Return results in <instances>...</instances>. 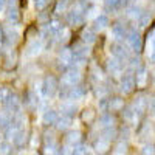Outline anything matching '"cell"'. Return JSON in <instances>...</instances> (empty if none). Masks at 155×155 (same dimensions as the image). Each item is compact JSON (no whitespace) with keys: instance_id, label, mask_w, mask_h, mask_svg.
<instances>
[{"instance_id":"1","label":"cell","mask_w":155,"mask_h":155,"mask_svg":"<svg viewBox=\"0 0 155 155\" xmlns=\"http://www.w3.org/2000/svg\"><path fill=\"white\" fill-rule=\"evenodd\" d=\"M71 51H73V64H74V68L82 67L84 64H85V61H87V56H88V47L76 45Z\"/></svg>"},{"instance_id":"22","label":"cell","mask_w":155,"mask_h":155,"mask_svg":"<svg viewBox=\"0 0 155 155\" xmlns=\"http://www.w3.org/2000/svg\"><path fill=\"white\" fill-rule=\"evenodd\" d=\"M99 124L104 127V129H109V127H113L115 124V120H113V115L110 113H102L99 116Z\"/></svg>"},{"instance_id":"8","label":"cell","mask_w":155,"mask_h":155,"mask_svg":"<svg viewBox=\"0 0 155 155\" xmlns=\"http://www.w3.org/2000/svg\"><path fill=\"white\" fill-rule=\"evenodd\" d=\"M42 41L41 39H33V41L28 42L27 48H25V56L27 58H36L39 53L42 51Z\"/></svg>"},{"instance_id":"28","label":"cell","mask_w":155,"mask_h":155,"mask_svg":"<svg viewBox=\"0 0 155 155\" xmlns=\"http://www.w3.org/2000/svg\"><path fill=\"white\" fill-rule=\"evenodd\" d=\"M126 0H106V9L107 11H116L124 5Z\"/></svg>"},{"instance_id":"17","label":"cell","mask_w":155,"mask_h":155,"mask_svg":"<svg viewBox=\"0 0 155 155\" xmlns=\"http://www.w3.org/2000/svg\"><path fill=\"white\" fill-rule=\"evenodd\" d=\"M110 25V19H109V16L107 14H98L96 17H95V30H104V28H107Z\"/></svg>"},{"instance_id":"47","label":"cell","mask_w":155,"mask_h":155,"mask_svg":"<svg viewBox=\"0 0 155 155\" xmlns=\"http://www.w3.org/2000/svg\"><path fill=\"white\" fill-rule=\"evenodd\" d=\"M5 37V33H3V28H2V25H0V41Z\"/></svg>"},{"instance_id":"10","label":"cell","mask_w":155,"mask_h":155,"mask_svg":"<svg viewBox=\"0 0 155 155\" xmlns=\"http://www.w3.org/2000/svg\"><path fill=\"white\" fill-rule=\"evenodd\" d=\"M45 31H47L48 36L56 37V36H61L64 33V28H62V25H61L59 20H50L47 23V27H45Z\"/></svg>"},{"instance_id":"37","label":"cell","mask_w":155,"mask_h":155,"mask_svg":"<svg viewBox=\"0 0 155 155\" xmlns=\"http://www.w3.org/2000/svg\"><path fill=\"white\" fill-rule=\"evenodd\" d=\"M93 116H95V112H93L92 109H85V110L82 112V120H84V121H92Z\"/></svg>"},{"instance_id":"19","label":"cell","mask_w":155,"mask_h":155,"mask_svg":"<svg viewBox=\"0 0 155 155\" xmlns=\"http://www.w3.org/2000/svg\"><path fill=\"white\" fill-rule=\"evenodd\" d=\"M109 110L110 112H118V110H123L124 109V99L121 98H112L107 104Z\"/></svg>"},{"instance_id":"15","label":"cell","mask_w":155,"mask_h":155,"mask_svg":"<svg viewBox=\"0 0 155 155\" xmlns=\"http://www.w3.org/2000/svg\"><path fill=\"white\" fill-rule=\"evenodd\" d=\"M107 70L112 74H120L123 71V62L118 61L116 58H109L107 59Z\"/></svg>"},{"instance_id":"43","label":"cell","mask_w":155,"mask_h":155,"mask_svg":"<svg viewBox=\"0 0 155 155\" xmlns=\"http://www.w3.org/2000/svg\"><path fill=\"white\" fill-rule=\"evenodd\" d=\"M9 96V92H8V88H5V87H0V101L2 102H5V99Z\"/></svg>"},{"instance_id":"9","label":"cell","mask_w":155,"mask_h":155,"mask_svg":"<svg viewBox=\"0 0 155 155\" xmlns=\"http://www.w3.org/2000/svg\"><path fill=\"white\" fill-rule=\"evenodd\" d=\"M85 20V16L81 14V12H78L74 9H71L68 14H67V23L70 25V27H79V25H82Z\"/></svg>"},{"instance_id":"13","label":"cell","mask_w":155,"mask_h":155,"mask_svg":"<svg viewBox=\"0 0 155 155\" xmlns=\"http://www.w3.org/2000/svg\"><path fill=\"white\" fill-rule=\"evenodd\" d=\"M129 34V31L126 30V27L121 22H116L115 25H112V36L116 39V41H121V39H126Z\"/></svg>"},{"instance_id":"27","label":"cell","mask_w":155,"mask_h":155,"mask_svg":"<svg viewBox=\"0 0 155 155\" xmlns=\"http://www.w3.org/2000/svg\"><path fill=\"white\" fill-rule=\"evenodd\" d=\"M146 81H147V71H146V68H140L137 71V85L138 87H144Z\"/></svg>"},{"instance_id":"34","label":"cell","mask_w":155,"mask_h":155,"mask_svg":"<svg viewBox=\"0 0 155 155\" xmlns=\"http://www.w3.org/2000/svg\"><path fill=\"white\" fill-rule=\"evenodd\" d=\"M12 141H14L17 146H22L25 141H27V132H25V130H19V134L16 135V138L12 140Z\"/></svg>"},{"instance_id":"6","label":"cell","mask_w":155,"mask_h":155,"mask_svg":"<svg viewBox=\"0 0 155 155\" xmlns=\"http://www.w3.org/2000/svg\"><path fill=\"white\" fill-rule=\"evenodd\" d=\"M110 53L113 54V58H116V59L121 61V62L130 59V54H129L127 47H124L123 44H113L110 47Z\"/></svg>"},{"instance_id":"30","label":"cell","mask_w":155,"mask_h":155,"mask_svg":"<svg viewBox=\"0 0 155 155\" xmlns=\"http://www.w3.org/2000/svg\"><path fill=\"white\" fill-rule=\"evenodd\" d=\"M150 20H152V19H150L149 12H143V14H141V17H140L137 22H138V27H140V28H146L147 25L150 23Z\"/></svg>"},{"instance_id":"5","label":"cell","mask_w":155,"mask_h":155,"mask_svg":"<svg viewBox=\"0 0 155 155\" xmlns=\"http://www.w3.org/2000/svg\"><path fill=\"white\" fill-rule=\"evenodd\" d=\"M42 96L44 98H51L54 93H56V90H58V81H56V78L54 76H48L44 79L42 82Z\"/></svg>"},{"instance_id":"23","label":"cell","mask_w":155,"mask_h":155,"mask_svg":"<svg viewBox=\"0 0 155 155\" xmlns=\"http://www.w3.org/2000/svg\"><path fill=\"white\" fill-rule=\"evenodd\" d=\"M82 42H84L85 45L95 44V42H96V33H95L93 30H85V31L82 33Z\"/></svg>"},{"instance_id":"33","label":"cell","mask_w":155,"mask_h":155,"mask_svg":"<svg viewBox=\"0 0 155 155\" xmlns=\"http://www.w3.org/2000/svg\"><path fill=\"white\" fill-rule=\"evenodd\" d=\"M71 155H88V149L84 144H78L71 149Z\"/></svg>"},{"instance_id":"14","label":"cell","mask_w":155,"mask_h":155,"mask_svg":"<svg viewBox=\"0 0 155 155\" xmlns=\"http://www.w3.org/2000/svg\"><path fill=\"white\" fill-rule=\"evenodd\" d=\"M85 96V88L84 87H81V85H76V87H71L68 92H67V98L70 99V101H79V99H82Z\"/></svg>"},{"instance_id":"20","label":"cell","mask_w":155,"mask_h":155,"mask_svg":"<svg viewBox=\"0 0 155 155\" xmlns=\"http://www.w3.org/2000/svg\"><path fill=\"white\" fill-rule=\"evenodd\" d=\"M61 112L62 115H67V116H73L76 113V104L73 101H68V102H64L61 104Z\"/></svg>"},{"instance_id":"29","label":"cell","mask_w":155,"mask_h":155,"mask_svg":"<svg viewBox=\"0 0 155 155\" xmlns=\"http://www.w3.org/2000/svg\"><path fill=\"white\" fill-rule=\"evenodd\" d=\"M146 104H147V102H146L144 96H140V98H138V99H137V101L134 102V106H132V109L135 110V113H141V112L144 110Z\"/></svg>"},{"instance_id":"36","label":"cell","mask_w":155,"mask_h":155,"mask_svg":"<svg viewBox=\"0 0 155 155\" xmlns=\"http://www.w3.org/2000/svg\"><path fill=\"white\" fill-rule=\"evenodd\" d=\"M141 153H143V155H155V147H153V144H144L143 149H141Z\"/></svg>"},{"instance_id":"26","label":"cell","mask_w":155,"mask_h":155,"mask_svg":"<svg viewBox=\"0 0 155 155\" xmlns=\"http://www.w3.org/2000/svg\"><path fill=\"white\" fill-rule=\"evenodd\" d=\"M12 123V118L9 112H0V127L2 129H8Z\"/></svg>"},{"instance_id":"48","label":"cell","mask_w":155,"mask_h":155,"mask_svg":"<svg viewBox=\"0 0 155 155\" xmlns=\"http://www.w3.org/2000/svg\"><path fill=\"white\" fill-rule=\"evenodd\" d=\"M85 2H96V0H85Z\"/></svg>"},{"instance_id":"31","label":"cell","mask_w":155,"mask_h":155,"mask_svg":"<svg viewBox=\"0 0 155 155\" xmlns=\"http://www.w3.org/2000/svg\"><path fill=\"white\" fill-rule=\"evenodd\" d=\"M11 153H12V144L9 141L0 143V155H11Z\"/></svg>"},{"instance_id":"3","label":"cell","mask_w":155,"mask_h":155,"mask_svg":"<svg viewBox=\"0 0 155 155\" xmlns=\"http://www.w3.org/2000/svg\"><path fill=\"white\" fill-rule=\"evenodd\" d=\"M135 85H137V78H135V74L126 73V74L121 76V81H120V92H121V93H124V95L130 93L132 90L135 88Z\"/></svg>"},{"instance_id":"35","label":"cell","mask_w":155,"mask_h":155,"mask_svg":"<svg viewBox=\"0 0 155 155\" xmlns=\"http://www.w3.org/2000/svg\"><path fill=\"white\" fill-rule=\"evenodd\" d=\"M19 41V34L17 33H8L6 34V44L8 45H16Z\"/></svg>"},{"instance_id":"16","label":"cell","mask_w":155,"mask_h":155,"mask_svg":"<svg viewBox=\"0 0 155 155\" xmlns=\"http://www.w3.org/2000/svg\"><path fill=\"white\" fill-rule=\"evenodd\" d=\"M58 120H59L58 112H56V110H53V109L45 110V112H44V115H42V121H44V124H47V126H50V124H56V123H58Z\"/></svg>"},{"instance_id":"40","label":"cell","mask_w":155,"mask_h":155,"mask_svg":"<svg viewBox=\"0 0 155 155\" xmlns=\"http://www.w3.org/2000/svg\"><path fill=\"white\" fill-rule=\"evenodd\" d=\"M113 155H126V144L124 143H120L118 146H116Z\"/></svg>"},{"instance_id":"25","label":"cell","mask_w":155,"mask_h":155,"mask_svg":"<svg viewBox=\"0 0 155 155\" xmlns=\"http://www.w3.org/2000/svg\"><path fill=\"white\" fill-rule=\"evenodd\" d=\"M19 9L16 8V6H9V9H8V12H6V20L9 22V23H17L19 22Z\"/></svg>"},{"instance_id":"44","label":"cell","mask_w":155,"mask_h":155,"mask_svg":"<svg viewBox=\"0 0 155 155\" xmlns=\"http://www.w3.org/2000/svg\"><path fill=\"white\" fill-rule=\"evenodd\" d=\"M68 153L71 155V150H70L68 147H62V149L59 150V155H68Z\"/></svg>"},{"instance_id":"24","label":"cell","mask_w":155,"mask_h":155,"mask_svg":"<svg viewBox=\"0 0 155 155\" xmlns=\"http://www.w3.org/2000/svg\"><path fill=\"white\" fill-rule=\"evenodd\" d=\"M141 14H143V11H141V6L140 5H132V6L127 8V16L130 17V19L138 20L141 17Z\"/></svg>"},{"instance_id":"39","label":"cell","mask_w":155,"mask_h":155,"mask_svg":"<svg viewBox=\"0 0 155 155\" xmlns=\"http://www.w3.org/2000/svg\"><path fill=\"white\" fill-rule=\"evenodd\" d=\"M129 61H130V62H129V68H130V70H137V68H140V58H130V59H129Z\"/></svg>"},{"instance_id":"45","label":"cell","mask_w":155,"mask_h":155,"mask_svg":"<svg viewBox=\"0 0 155 155\" xmlns=\"http://www.w3.org/2000/svg\"><path fill=\"white\" fill-rule=\"evenodd\" d=\"M149 109L155 113V96H153V98L150 99V102H149Z\"/></svg>"},{"instance_id":"42","label":"cell","mask_w":155,"mask_h":155,"mask_svg":"<svg viewBox=\"0 0 155 155\" xmlns=\"http://www.w3.org/2000/svg\"><path fill=\"white\" fill-rule=\"evenodd\" d=\"M48 5V0H34V6L37 9H44Z\"/></svg>"},{"instance_id":"4","label":"cell","mask_w":155,"mask_h":155,"mask_svg":"<svg viewBox=\"0 0 155 155\" xmlns=\"http://www.w3.org/2000/svg\"><path fill=\"white\" fill-rule=\"evenodd\" d=\"M81 71H79V68H70L65 74H64V78H62V84L64 85H67V87H76L78 84H79V81H81Z\"/></svg>"},{"instance_id":"32","label":"cell","mask_w":155,"mask_h":155,"mask_svg":"<svg viewBox=\"0 0 155 155\" xmlns=\"http://www.w3.org/2000/svg\"><path fill=\"white\" fill-rule=\"evenodd\" d=\"M135 116H137V113H135V110H134L132 107H127V109L123 110V118H124L126 121H134Z\"/></svg>"},{"instance_id":"12","label":"cell","mask_w":155,"mask_h":155,"mask_svg":"<svg viewBox=\"0 0 155 155\" xmlns=\"http://www.w3.org/2000/svg\"><path fill=\"white\" fill-rule=\"evenodd\" d=\"M93 147H95V150H96L98 153H106V152L110 149V140L102 135V137H99V138L95 140Z\"/></svg>"},{"instance_id":"46","label":"cell","mask_w":155,"mask_h":155,"mask_svg":"<svg viewBox=\"0 0 155 155\" xmlns=\"http://www.w3.org/2000/svg\"><path fill=\"white\" fill-rule=\"evenodd\" d=\"M6 3H8V0H0V12H2V11L5 9Z\"/></svg>"},{"instance_id":"21","label":"cell","mask_w":155,"mask_h":155,"mask_svg":"<svg viewBox=\"0 0 155 155\" xmlns=\"http://www.w3.org/2000/svg\"><path fill=\"white\" fill-rule=\"evenodd\" d=\"M70 126H71V116H67V115H62L56 123L58 130H67Z\"/></svg>"},{"instance_id":"18","label":"cell","mask_w":155,"mask_h":155,"mask_svg":"<svg viewBox=\"0 0 155 155\" xmlns=\"http://www.w3.org/2000/svg\"><path fill=\"white\" fill-rule=\"evenodd\" d=\"M79 141H81V132L79 130H71L65 137V143L70 144V146H73V147L79 144Z\"/></svg>"},{"instance_id":"11","label":"cell","mask_w":155,"mask_h":155,"mask_svg":"<svg viewBox=\"0 0 155 155\" xmlns=\"http://www.w3.org/2000/svg\"><path fill=\"white\" fill-rule=\"evenodd\" d=\"M58 62H59V67H64V68L68 67L70 64H73V51L70 48H64L58 58Z\"/></svg>"},{"instance_id":"2","label":"cell","mask_w":155,"mask_h":155,"mask_svg":"<svg viewBox=\"0 0 155 155\" xmlns=\"http://www.w3.org/2000/svg\"><path fill=\"white\" fill-rule=\"evenodd\" d=\"M126 42H127V47L130 48L132 51H135V53H138V51H141V48H143V39H141L140 33L137 30H130L126 37Z\"/></svg>"},{"instance_id":"7","label":"cell","mask_w":155,"mask_h":155,"mask_svg":"<svg viewBox=\"0 0 155 155\" xmlns=\"http://www.w3.org/2000/svg\"><path fill=\"white\" fill-rule=\"evenodd\" d=\"M5 107H6V110L9 112V113H20V109H22V104H20V99H19V96L17 95H12V93H9V96L5 99Z\"/></svg>"},{"instance_id":"41","label":"cell","mask_w":155,"mask_h":155,"mask_svg":"<svg viewBox=\"0 0 155 155\" xmlns=\"http://www.w3.org/2000/svg\"><path fill=\"white\" fill-rule=\"evenodd\" d=\"M104 137L109 138V140H112V138L116 137V130H115V129H112V127H109V129H106V130H104Z\"/></svg>"},{"instance_id":"38","label":"cell","mask_w":155,"mask_h":155,"mask_svg":"<svg viewBox=\"0 0 155 155\" xmlns=\"http://www.w3.org/2000/svg\"><path fill=\"white\" fill-rule=\"evenodd\" d=\"M67 6H68V0H59L58 2V5H56V12H61V11H65L67 9Z\"/></svg>"}]
</instances>
